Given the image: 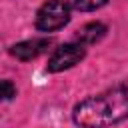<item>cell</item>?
<instances>
[{"label": "cell", "mask_w": 128, "mask_h": 128, "mask_svg": "<svg viewBox=\"0 0 128 128\" xmlns=\"http://www.w3.org/2000/svg\"><path fill=\"white\" fill-rule=\"evenodd\" d=\"M108 0H74V8L80 10V12H92V10H98L106 4Z\"/></svg>", "instance_id": "6"}, {"label": "cell", "mask_w": 128, "mask_h": 128, "mask_svg": "<svg viewBox=\"0 0 128 128\" xmlns=\"http://www.w3.org/2000/svg\"><path fill=\"white\" fill-rule=\"evenodd\" d=\"M70 20V4L66 0H48L36 14V28L42 32H54L66 26Z\"/></svg>", "instance_id": "2"}, {"label": "cell", "mask_w": 128, "mask_h": 128, "mask_svg": "<svg viewBox=\"0 0 128 128\" xmlns=\"http://www.w3.org/2000/svg\"><path fill=\"white\" fill-rule=\"evenodd\" d=\"M74 122L80 128H108L128 116V90L112 88L74 106Z\"/></svg>", "instance_id": "1"}, {"label": "cell", "mask_w": 128, "mask_h": 128, "mask_svg": "<svg viewBox=\"0 0 128 128\" xmlns=\"http://www.w3.org/2000/svg\"><path fill=\"white\" fill-rule=\"evenodd\" d=\"M86 56V50L80 42H70L64 44L60 48H56V52L50 56L48 60V72H62L72 68L74 64H78L82 58Z\"/></svg>", "instance_id": "3"}, {"label": "cell", "mask_w": 128, "mask_h": 128, "mask_svg": "<svg viewBox=\"0 0 128 128\" xmlns=\"http://www.w3.org/2000/svg\"><path fill=\"white\" fill-rule=\"evenodd\" d=\"M106 34V26L100 24V22H90L86 26L80 28L78 32V42L84 46V44H96L98 40H102Z\"/></svg>", "instance_id": "5"}, {"label": "cell", "mask_w": 128, "mask_h": 128, "mask_svg": "<svg viewBox=\"0 0 128 128\" xmlns=\"http://www.w3.org/2000/svg\"><path fill=\"white\" fill-rule=\"evenodd\" d=\"M16 96V86L10 80H0V102L12 100Z\"/></svg>", "instance_id": "7"}, {"label": "cell", "mask_w": 128, "mask_h": 128, "mask_svg": "<svg viewBox=\"0 0 128 128\" xmlns=\"http://www.w3.org/2000/svg\"><path fill=\"white\" fill-rule=\"evenodd\" d=\"M48 44H50L48 40H24V42L14 44L10 54L16 56L18 60H34L48 48Z\"/></svg>", "instance_id": "4"}]
</instances>
